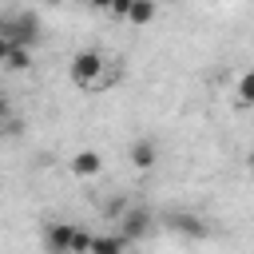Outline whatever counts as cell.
<instances>
[{"label": "cell", "mask_w": 254, "mask_h": 254, "mask_svg": "<svg viewBox=\"0 0 254 254\" xmlns=\"http://www.w3.org/2000/svg\"><path fill=\"white\" fill-rule=\"evenodd\" d=\"M127 250H131V242L119 230H95L91 246H87V254H127Z\"/></svg>", "instance_id": "cell-8"}, {"label": "cell", "mask_w": 254, "mask_h": 254, "mask_svg": "<svg viewBox=\"0 0 254 254\" xmlns=\"http://www.w3.org/2000/svg\"><path fill=\"white\" fill-rule=\"evenodd\" d=\"M127 159H131L135 171H155V167H159V143H155L151 135H143V139H135V143L127 147Z\"/></svg>", "instance_id": "cell-5"}, {"label": "cell", "mask_w": 254, "mask_h": 254, "mask_svg": "<svg viewBox=\"0 0 254 254\" xmlns=\"http://www.w3.org/2000/svg\"><path fill=\"white\" fill-rule=\"evenodd\" d=\"M0 36L8 44H20V48H36L40 36H44V24L36 12H12V16H0Z\"/></svg>", "instance_id": "cell-2"}, {"label": "cell", "mask_w": 254, "mask_h": 254, "mask_svg": "<svg viewBox=\"0 0 254 254\" xmlns=\"http://www.w3.org/2000/svg\"><path fill=\"white\" fill-rule=\"evenodd\" d=\"M246 167H250V175H254V151H250V155H246Z\"/></svg>", "instance_id": "cell-17"}, {"label": "cell", "mask_w": 254, "mask_h": 254, "mask_svg": "<svg viewBox=\"0 0 254 254\" xmlns=\"http://www.w3.org/2000/svg\"><path fill=\"white\" fill-rule=\"evenodd\" d=\"M127 8H131V0H115V4H111V16H119V20H123V16H127Z\"/></svg>", "instance_id": "cell-14"}, {"label": "cell", "mask_w": 254, "mask_h": 254, "mask_svg": "<svg viewBox=\"0 0 254 254\" xmlns=\"http://www.w3.org/2000/svg\"><path fill=\"white\" fill-rule=\"evenodd\" d=\"M151 226H155V214H151L147 206H127V210L119 214V234H123L127 242L147 238V234H151Z\"/></svg>", "instance_id": "cell-4"}, {"label": "cell", "mask_w": 254, "mask_h": 254, "mask_svg": "<svg viewBox=\"0 0 254 254\" xmlns=\"http://www.w3.org/2000/svg\"><path fill=\"white\" fill-rule=\"evenodd\" d=\"M87 4H91V8H99V12H111V4H115V0H87Z\"/></svg>", "instance_id": "cell-15"}, {"label": "cell", "mask_w": 254, "mask_h": 254, "mask_svg": "<svg viewBox=\"0 0 254 254\" xmlns=\"http://www.w3.org/2000/svg\"><path fill=\"white\" fill-rule=\"evenodd\" d=\"M87 246H91V230L75 226V242H71V254H87Z\"/></svg>", "instance_id": "cell-12"}, {"label": "cell", "mask_w": 254, "mask_h": 254, "mask_svg": "<svg viewBox=\"0 0 254 254\" xmlns=\"http://www.w3.org/2000/svg\"><path fill=\"white\" fill-rule=\"evenodd\" d=\"M67 75H71V83H75V87H83V91H103V87L115 79V64H111L103 52L83 48V52H75V56H71Z\"/></svg>", "instance_id": "cell-1"}, {"label": "cell", "mask_w": 254, "mask_h": 254, "mask_svg": "<svg viewBox=\"0 0 254 254\" xmlns=\"http://www.w3.org/2000/svg\"><path fill=\"white\" fill-rule=\"evenodd\" d=\"M234 103L238 107H254V71H242L234 83Z\"/></svg>", "instance_id": "cell-11"}, {"label": "cell", "mask_w": 254, "mask_h": 254, "mask_svg": "<svg viewBox=\"0 0 254 254\" xmlns=\"http://www.w3.org/2000/svg\"><path fill=\"white\" fill-rule=\"evenodd\" d=\"M155 16H159V0H131V8H127L123 20H127L131 28H147Z\"/></svg>", "instance_id": "cell-9"}, {"label": "cell", "mask_w": 254, "mask_h": 254, "mask_svg": "<svg viewBox=\"0 0 254 254\" xmlns=\"http://www.w3.org/2000/svg\"><path fill=\"white\" fill-rule=\"evenodd\" d=\"M167 230H175V234H183V238H206V222L198 218V214H187V210H175V214H167Z\"/></svg>", "instance_id": "cell-7"}, {"label": "cell", "mask_w": 254, "mask_h": 254, "mask_svg": "<svg viewBox=\"0 0 254 254\" xmlns=\"http://www.w3.org/2000/svg\"><path fill=\"white\" fill-rule=\"evenodd\" d=\"M8 52H12V44H8L4 36H0V67H4V60H8Z\"/></svg>", "instance_id": "cell-16"}, {"label": "cell", "mask_w": 254, "mask_h": 254, "mask_svg": "<svg viewBox=\"0 0 254 254\" xmlns=\"http://www.w3.org/2000/svg\"><path fill=\"white\" fill-rule=\"evenodd\" d=\"M4 123H12V103L0 95V127H4Z\"/></svg>", "instance_id": "cell-13"}, {"label": "cell", "mask_w": 254, "mask_h": 254, "mask_svg": "<svg viewBox=\"0 0 254 254\" xmlns=\"http://www.w3.org/2000/svg\"><path fill=\"white\" fill-rule=\"evenodd\" d=\"M67 167H71L75 179H95V175L103 171V155H99L95 147H79V151L67 159Z\"/></svg>", "instance_id": "cell-6"}, {"label": "cell", "mask_w": 254, "mask_h": 254, "mask_svg": "<svg viewBox=\"0 0 254 254\" xmlns=\"http://www.w3.org/2000/svg\"><path fill=\"white\" fill-rule=\"evenodd\" d=\"M32 64H36L32 48H20V44H12V52H8V60H4V67H8V71H28Z\"/></svg>", "instance_id": "cell-10"}, {"label": "cell", "mask_w": 254, "mask_h": 254, "mask_svg": "<svg viewBox=\"0 0 254 254\" xmlns=\"http://www.w3.org/2000/svg\"><path fill=\"white\" fill-rule=\"evenodd\" d=\"M44 254H71V242H75V222H64V218H52L44 222Z\"/></svg>", "instance_id": "cell-3"}]
</instances>
